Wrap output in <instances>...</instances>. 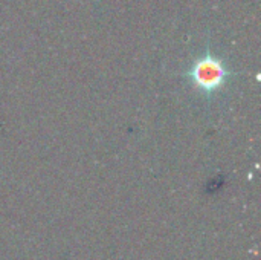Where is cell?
<instances>
[{"instance_id": "cell-1", "label": "cell", "mask_w": 261, "mask_h": 260, "mask_svg": "<svg viewBox=\"0 0 261 260\" xmlns=\"http://www.w3.org/2000/svg\"><path fill=\"white\" fill-rule=\"evenodd\" d=\"M226 75L228 70L223 63L211 54H206L205 57L197 60L190 70V77L196 87L208 93L217 90L225 83Z\"/></svg>"}]
</instances>
